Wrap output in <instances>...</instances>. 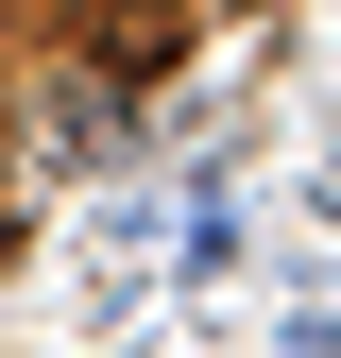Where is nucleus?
Here are the masks:
<instances>
[{
	"label": "nucleus",
	"instance_id": "f257e3e1",
	"mask_svg": "<svg viewBox=\"0 0 341 358\" xmlns=\"http://www.w3.org/2000/svg\"><path fill=\"white\" fill-rule=\"evenodd\" d=\"M85 52H103V69H119V85H154V69H170V52H188V34H170V17H119V34H85Z\"/></svg>",
	"mask_w": 341,
	"mask_h": 358
},
{
	"label": "nucleus",
	"instance_id": "f03ea898",
	"mask_svg": "<svg viewBox=\"0 0 341 358\" xmlns=\"http://www.w3.org/2000/svg\"><path fill=\"white\" fill-rule=\"evenodd\" d=\"M324 205H341V171H324Z\"/></svg>",
	"mask_w": 341,
	"mask_h": 358
}]
</instances>
